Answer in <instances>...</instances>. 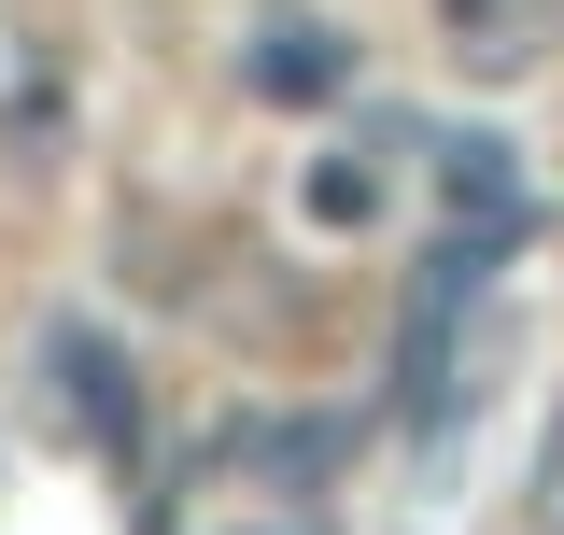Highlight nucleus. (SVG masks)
<instances>
[{
    "label": "nucleus",
    "mask_w": 564,
    "mask_h": 535,
    "mask_svg": "<svg viewBox=\"0 0 564 535\" xmlns=\"http://www.w3.org/2000/svg\"><path fill=\"white\" fill-rule=\"evenodd\" d=\"M367 85V43H352L325 0H254L240 14V99H269V113H325Z\"/></svg>",
    "instance_id": "f257e3e1"
},
{
    "label": "nucleus",
    "mask_w": 564,
    "mask_h": 535,
    "mask_svg": "<svg viewBox=\"0 0 564 535\" xmlns=\"http://www.w3.org/2000/svg\"><path fill=\"white\" fill-rule=\"evenodd\" d=\"M70 128H85L70 43H57V29H29V14H0V155H14V170H57Z\"/></svg>",
    "instance_id": "f03ea898"
},
{
    "label": "nucleus",
    "mask_w": 564,
    "mask_h": 535,
    "mask_svg": "<svg viewBox=\"0 0 564 535\" xmlns=\"http://www.w3.org/2000/svg\"><path fill=\"white\" fill-rule=\"evenodd\" d=\"M437 211H452V240L466 254H522V226H536V184H522V155L508 141H437Z\"/></svg>",
    "instance_id": "7ed1b4c3"
},
{
    "label": "nucleus",
    "mask_w": 564,
    "mask_h": 535,
    "mask_svg": "<svg viewBox=\"0 0 564 535\" xmlns=\"http://www.w3.org/2000/svg\"><path fill=\"white\" fill-rule=\"evenodd\" d=\"M395 155H410L395 128H367V141H325V155L296 170V211H311V226H381V211H395Z\"/></svg>",
    "instance_id": "20e7f679"
},
{
    "label": "nucleus",
    "mask_w": 564,
    "mask_h": 535,
    "mask_svg": "<svg viewBox=\"0 0 564 535\" xmlns=\"http://www.w3.org/2000/svg\"><path fill=\"white\" fill-rule=\"evenodd\" d=\"M437 29H452V57L466 70H536V43H551V0H437Z\"/></svg>",
    "instance_id": "39448f33"
},
{
    "label": "nucleus",
    "mask_w": 564,
    "mask_h": 535,
    "mask_svg": "<svg viewBox=\"0 0 564 535\" xmlns=\"http://www.w3.org/2000/svg\"><path fill=\"white\" fill-rule=\"evenodd\" d=\"M57 408H70V423H85V437H99V451H128V423H141V395H128V367H113V352H99V338H85V325L57 338Z\"/></svg>",
    "instance_id": "423d86ee"
},
{
    "label": "nucleus",
    "mask_w": 564,
    "mask_h": 535,
    "mask_svg": "<svg viewBox=\"0 0 564 535\" xmlns=\"http://www.w3.org/2000/svg\"><path fill=\"white\" fill-rule=\"evenodd\" d=\"M522 522L564 535V408H551V437H536V479H522Z\"/></svg>",
    "instance_id": "0eeeda50"
},
{
    "label": "nucleus",
    "mask_w": 564,
    "mask_h": 535,
    "mask_svg": "<svg viewBox=\"0 0 564 535\" xmlns=\"http://www.w3.org/2000/svg\"><path fill=\"white\" fill-rule=\"evenodd\" d=\"M551 29H564V0H551Z\"/></svg>",
    "instance_id": "6e6552de"
}]
</instances>
